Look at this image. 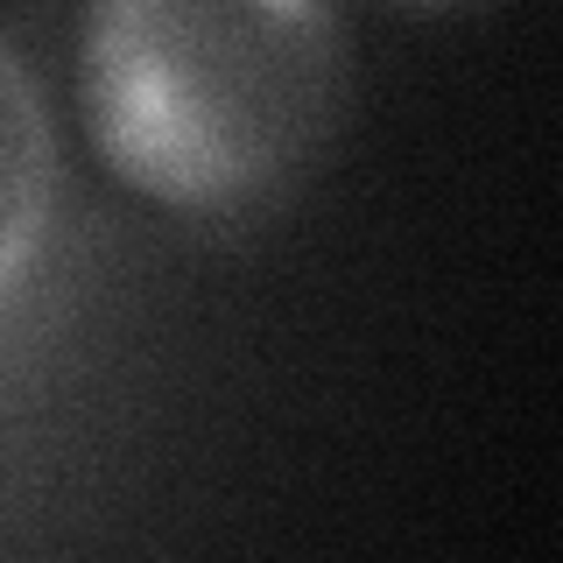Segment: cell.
I'll use <instances>...</instances> for the list:
<instances>
[{
  "label": "cell",
  "instance_id": "6da1fadb",
  "mask_svg": "<svg viewBox=\"0 0 563 563\" xmlns=\"http://www.w3.org/2000/svg\"><path fill=\"white\" fill-rule=\"evenodd\" d=\"M352 22L310 0H99L70 35V113L134 205L240 225L324 163Z\"/></svg>",
  "mask_w": 563,
  "mask_h": 563
},
{
  "label": "cell",
  "instance_id": "7a4b0ae2",
  "mask_svg": "<svg viewBox=\"0 0 563 563\" xmlns=\"http://www.w3.org/2000/svg\"><path fill=\"white\" fill-rule=\"evenodd\" d=\"M49 190H57V141H49L43 92L0 43V289L35 261L49 225Z\"/></svg>",
  "mask_w": 563,
  "mask_h": 563
}]
</instances>
